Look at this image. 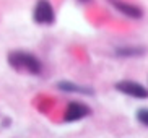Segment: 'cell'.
<instances>
[{
	"label": "cell",
	"instance_id": "6da1fadb",
	"mask_svg": "<svg viewBox=\"0 0 148 138\" xmlns=\"http://www.w3.org/2000/svg\"><path fill=\"white\" fill-rule=\"evenodd\" d=\"M8 65L16 72L21 73H29V75H39L42 72V64L36 55L29 52L23 51H13L8 54Z\"/></svg>",
	"mask_w": 148,
	"mask_h": 138
},
{
	"label": "cell",
	"instance_id": "7a4b0ae2",
	"mask_svg": "<svg viewBox=\"0 0 148 138\" xmlns=\"http://www.w3.org/2000/svg\"><path fill=\"white\" fill-rule=\"evenodd\" d=\"M33 20L38 25L51 26L56 23V12L49 0H38L34 10H33Z\"/></svg>",
	"mask_w": 148,
	"mask_h": 138
},
{
	"label": "cell",
	"instance_id": "3957f363",
	"mask_svg": "<svg viewBox=\"0 0 148 138\" xmlns=\"http://www.w3.org/2000/svg\"><path fill=\"white\" fill-rule=\"evenodd\" d=\"M114 88L122 93L125 96H130L135 99H148V88H145L143 85H140L137 81H132V80H122L117 81L114 85Z\"/></svg>",
	"mask_w": 148,
	"mask_h": 138
},
{
	"label": "cell",
	"instance_id": "277c9868",
	"mask_svg": "<svg viewBox=\"0 0 148 138\" xmlns=\"http://www.w3.org/2000/svg\"><path fill=\"white\" fill-rule=\"evenodd\" d=\"M111 5L114 8L121 12L124 16L127 18H132V20H140L143 16V10L140 8L138 5H134V3H129V2H124V0H109Z\"/></svg>",
	"mask_w": 148,
	"mask_h": 138
},
{
	"label": "cell",
	"instance_id": "5b68a950",
	"mask_svg": "<svg viewBox=\"0 0 148 138\" xmlns=\"http://www.w3.org/2000/svg\"><path fill=\"white\" fill-rule=\"evenodd\" d=\"M91 115V109L83 102H70L65 111V122H77Z\"/></svg>",
	"mask_w": 148,
	"mask_h": 138
},
{
	"label": "cell",
	"instance_id": "8992f818",
	"mask_svg": "<svg viewBox=\"0 0 148 138\" xmlns=\"http://www.w3.org/2000/svg\"><path fill=\"white\" fill-rule=\"evenodd\" d=\"M57 88L64 93H75V94H95V89L88 86H80V85H75L72 81H67V80H62V81L57 83Z\"/></svg>",
	"mask_w": 148,
	"mask_h": 138
},
{
	"label": "cell",
	"instance_id": "52a82bcc",
	"mask_svg": "<svg viewBox=\"0 0 148 138\" xmlns=\"http://www.w3.org/2000/svg\"><path fill=\"white\" fill-rule=\"evenodd\" d=\"M148 49L143 46H122L116 49V55L119 57H143Z\"/></svg>",
	"mask_w": 148,
	"mask_h": 138
},
{
	"label": "cell",
	"instance_id": "ba28073f",
	"mask_svg": "<svg viewBox=\"0 0 148 138\" xmlns=\"http://www.w3.org/2000/svg\"><path fill=\"white\" fill-rule=\"evenodd\" d=\"M135 119L138 120L140 125H143L148 128V107H142L137 111V114H135Z\"/></svg>",
	"mask_w": 148,
	"mask_h": 138
},
{
	"label": "cell",
	"instance_id": "9c48e42d",
	"mask_svg": "<svg viewBox=\"0 0 148 138\" xmlns=\"http://www.w3.org/2000/svg\"><path fill=\"white\" fill-rule=\"evenodd\" d=\"M78 2H82V3H88L90 0H78Z\"/></svg>",
	"mask_w": 148,
	"mask_h": 138
}]
</instances>
